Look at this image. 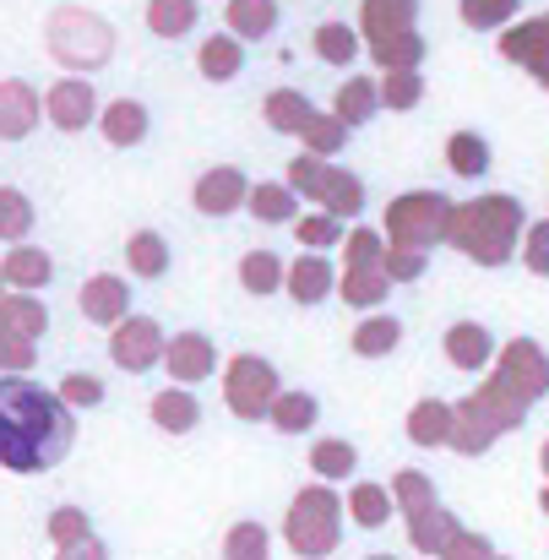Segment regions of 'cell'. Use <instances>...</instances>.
<instances>
[{
	"instance_id": "44",
	"label": "cell",
	"mask_w": 549,
	"mask_h": 560,
	"mask_svg": "<svg viewBox=\"0 0 549 560\" xmlns=\"http://www.w3.org/2000/svg\"><path fill=\"white\" fill-rule=\"evenodd\" d=\"M294 234H300V245L327 250V245H338V240H343V218H332V212H311V218H300V223H294Z\"/></svg>"
},
{
	"instance_id": "57",
	"label": "cell",
	"mask_w": 549,
	"mask_h": 560,
	"mask_svg": "<svg viewBox=\"0 0 549 560\" xmlns=\"http://www.w3.org/2000/svg\"><path fill=\"white\" fill-rule=\"evenodd\" d=\"M545 468H549V446H545Z\"/></svg>"
},
{
	"instance_id": "24",
	"label": "cell",
	"mask_w": 549,
	"mask_h": 560,
	"mask_svg": "<svg viewBox=\"0 0 549 560\" xmlns=\"http://www.w3.org/2000/svg\"><path fill=\"white\" fill-rule=\"evenodd\" d=\"M126 267L137 272V278H164L170 272V240L159 234V229H137L131 240H126Z\"/></svg>"
},
{
	"instance_id": "26",
	"label": "cell",
	"mask_w": 549,
	"mask_h": 560,
	"mask_svg": "<svg viewBox=\"0 0 549 560\" xmlns=\"http://www.w3.org/2000/svg\"><path fill=\"white\" fill-rule=\"evenodd\" d=\"M446 170L463 175V180H479L490 170V142L479 131H452L446 137Z\"/></svg>"
},
{
	"instance_id": "11",
	"label": "cell",
	"mask_w": 549,
	"mask_h": 560,
	"mask_svg": "<svg viewBox=\"0 0 549 560\" xmlns=\"http://www.w3.org/2000/svg\"><path fill=\"white\" fill-rule=\"evenodd\" d=\"M164 371H170L175 386L207 381V375L218 371V349H212V338H207V332H175L170 349H164Z\"/></svg>"
},
{
	"instance_id": "7",
	"label": "cell",
	"mask_w": 549,
	"mask_h": 560,
	"mask_svg": "<svg viewBox=\"0 0 549 560\" xmlns=\"http://www.w3.org/2000/svg\"><path fill=\"white\" fill-rule=\"evenodd\" d=\"M164 349H170V338H164V327L153 316H126L120 327H109V360L126 375L164 365Z\"/></svg>"
},
{
	"instance_id": "49",
	"label": "cell",
	"mask_w": 549,
	"mask_h": 560,
	"mask_svg": "<svg viewBox=\"0 0 549 560\" xmlns=\"http://www.w3.org/2000/svg\"><path fill=\"white\" fill-rule=\"evenodd\" d=\"M386 278L392 283H413L419 272H424V250H408V245H386Z\"/></svg>"
},
{
	"instance_id": "22",
	"label": "cell",
	"mask_w": 549,
	"mask_h": 560,
	"mask_svg": "<svg viewBox=\"0 0 549 560\" xmlns=\"http://www.w3.org/2000/svg\"><path fill=\"white\" fill-rule=\"evenodd\" d=\"M452 424H457V408H446L441 397H424L408 413V441L413 446H446L452 441Z\"/></svg>"
},
{
	"instance_id": "1",
	"label": "cell",
	"mask_w": 549,
	"mask_h": 560,
	"mask_svg": "<svg viewBox=\"0 0 549 560\" xmlns=\"http://www.w3.org/2000/svg\"><path fill=\"white\" fill-rule=\"evenodd\" d=\"M77 446V408L27 381V375H0V468L5 474H49L71 457Z\"/></svg>"
},
{
	"instance_id": "38",
	"label": "cell",
	"mask_w": 549,
	"mask_h": 560,
	"mask_svg": "<svg viewBox=\"0 0 549 560\" xmlns=\"http://www.w3.org/2000/svg\"><path fill=\"white\" fill-rule=\"evenodd\" d=\"M27 229H33V201H27V190L0 186V240L22 245V240H27Z\"/></svg>"
},
{
	"instance_id": "20",
	"label": "cell",
	"mask_w": 549,
	"mask_h": 560,
	"mask_svg": "<svg viewBox=\"0 0 549 560\" xmlns=\"http://www.w3.org/2000/svg\"><path fill=\"white\" fill-rule=\"evenodd\" d=\"M413 11H419V0H365L360 5V27H365L370 44H381V38L413 33Z\"/></svg>"
},
{
	"instance_id": "52",
	"label": "cell",
	"mask_w": 549,
	"mask_h": 560,
	"mask_svg": "<svg viewBox=\"0 0 549 560\" xmlns=\"http://www.w3.org/2000/svg\"><path fill=\"white\" fill-rule=\"evenodd\" d=\"M528 267H534L539 278L549 272V223H534V229H528Z\"/></svg>"
},
{
	"instance_id": "33",
	"label": "cell",
	"mask_w": 549,
	"mask_h": 560,
	"mask_svg": "<svg viewBox=\"0 0 549 560\" xmlns=\"http://www.w3.org/2000/svg\"><path fill=\"white\" fill-rule=\"evenodd\" d=\"M338 289H343V300H349V305L370 311V305H381V300L392 294V278H386V267H349Z\"/></svg>"
},
{
	"instance_id": "23",
	"label": "cell",
	"mask_w": 549,
	"mask_h": 560,
	"mask_svg": "<svg viewBox=\"0 0 549 560\" xmlns=\"http://www.w3.org/2000/svg\"><path fill=\"white\" fill-rule=\"evenodd\" d=\"M311 115H316V109H311V98H305L300 88H272L267 104H261V120H267L272 131H283V137H300Z\"/></svg>"
},
{
	"instance_id": "13",
	"label": "cell",
	"mask_w": 549,
	"mask_h": 560,
	"mask_svg": "<svg viewBox=\"0 0 549 560\" xmlns=\"http://www.w3.org/2000/svg\"><path fill=\"white\" fill-rule=\"evenodd\" d=\"M283 289H289L294 305H322V300L338 289V272H332V261H327L322 250H311V256H300V261L289 267Z\"/></svg>"
},
{
	"instance_id": "36",
	"label": "cell",
	"mask_w": 549,
	"mask_h": 560,
	"mask_svg": "<svg viewBox=\"0 0 549 560\" xmlns=\"http://www.w3.org/2000/svg\"><path fill=\"white\" fill-rule=\"evenodd\" d=\"M300 142H305V153H316V159H332V153H343V142H349V126H343L338 115H311V120H305V131H300Z\"/></svg>"
},
{
	"instance_id": "6",
	"label": "cell",
	"mask_w": 549,
	"mask_h": 560,
	"mask_svg": "<svg viewBox=\"0 0 549 560\" xmlns=\"http://www.w3.org/2000/svg\"><path fill=\"white\" fill-rule=\"evenodd\" d=\"M278 371L261 360V354H240V360H229V371H223V402H229V413L234 419H267L272 413V402H278Z\"/></svg>"
},
{
	"instance_id": "55",
	"label": "cell",
	"mask_w": 549,
	"mask_h": 560,
	"mask_svg": "<svg viewBox=\"0 0 549 560\" xmlns=\"http://www.w3.org/2000/svg\"><path fill=\"white\" fill-rule=\"evenodd\" d=\"M5 289H11V283H5V272H0V300H5Z\"/></svg>"
},
{
	"instance_id": "21",
	"label": "cell",
	"mask_w": 549,
	"mask_h": 560,
	"mask_svg": "<svg viewBox=\"0 0 549 560\" xmlns=\"http://www.w3.org/2000/svg\"><path fill=\"white\" fill-rule=\"evenodd\" d=\"M245 212L256 223H294L300 218V190L289 186V180H261V186H250Z\"/></svg>"
},
{
	"instance_id": "53",
	"label": "cell",
	"mask_w": 549,
	"mask_h": 560,
	"mask_svg": "<svg viewBox=\"0 0 549 560\" xmlns=\"http://www.w3.org/2000/svg\"><path fill=\"white\" fill-rule=\"evenodd\" d=\"M49 560H109V545L93 534V539H82V545H71V550H55Z\"/></svg>"
},
{
	"instance_id": "28",
	"label": "cell",
	"mask_w": 549,
	"mask_h": 560,
	"mask_svg": "<svg viewBox=\"0 0 549 560\" xmlns=\"http://www.w3.org/2000/svg\"><path fill=\"white\" fill-rule=\"evenodd\" d=\"M223 16L234 38H267L278 27V0H229Z\"/></svg>"
},
{
	"instance_id": "56",
	"label": "cell",
	"mask_w": 549,
	"mask_h": 560,
	"mask_svg": "<svg viewBox=\"0 0 549 560\" xmlns=\"http://www.w3.org/2000/svg\"><path fill=\"white\" fill-rule=\"evenodd\" d=\"M370 560H397V556H370Z\"/></svg>"
},
{
	"instance_id": "17",
	"label": "cell",
	"mask_w": 549,
	"mask_h": 560,
	"mask_svg": "<svg viewBox=\"0 0 549 560\" xmlns=\"http://www.w3.org/2000/svg\"><path fill=\"white\" fill-rule=\"evenodd\" d=\"M44 332H49V311H44L38 294H5V300H0V338H27V343H38Z\"/></svg>"
},
{
	"instance_id": "12",
	"label": "cell",
	"mask_w": 549,
	"mask_h": 560,
	"mask_svg": "<svg viewBox=\"0 0 549 560\" xmlns=\"http://www.w3.org/2000/svg\"><path fill=\"white\" fill-rule=\"evenodd\" d=\"M38 115H44L38 88H27L22 77H5V82H0V142L33 137V131H38Z\"/></svg>"
},
{
	"instance_id": "3",
	"label": "cell",
	"mask_w": 549,
	"mask_h": 560,
	"mask_svg": "<svg viewBox=\"0 0 549 560\" xmlns=\"http://www.w3.org/2000/svg\"><path fill=\"white\" fill-rule=\"evenodd\" d=\"M517 223H523V212H517L512 201L490 196V201L457 207V212H452V234H446V240H457L474 261H490V267H495V261H506V245H512Z\"/></svg>"
},
{
	"instance_id": "39",
	"label": "cell",
	"mask_w": 549,
	"mask_h": 560,
	"mask_svg": "<svg viewBox=\"0 0 549 560\" xmlns=\"http://www.w3.org/2000/svg\"><path fill=\"white\" fill-rule=\"evenodd\" d=\"M311 468H316L322 479H349V474L360 468V452L332 435V441H316V446H311Z\"/></svg>"
},
{
	"instance_id": "9",
	"label": "cell",
	"mask_w": 549,
	"mask_h": 560,
	"mask_svg": "<svg viewBox=\"0 0 549 560\" xmlns=\"http://www.w3.org/2000/svg\"><path fill=\"white\" fill-rule=\"evenodd\" d=\"M77 305H82V322H93V327H120V322L131 316V289H126V278H115V272H93V278L82 283Z\"/></svg>"
},
{
	"instance_id": "42",
	"label": "cell",
	"mask_w": 549,
	"mask_h": 560,
	"mask_svg": "<svg viewBox=\"0 0 549 560\" xmlns=\"http://www.w3.org/2000/svg\"><path fill=\"white\" fill-rule=\"evenodd\" d=\"M349 512H354L360 528H381V523L392 517V495H386V485H354V490H349Z\"/></svg>"
},
{
	"instance_id": "15",
	"label": "cell",
	"mask_w": 549,
	"mask_h": 560,
	"mask_svg": "<svg viewBox=\"0 0 549 560\" xmlns=\"http://www.w3.org/2000/svg\"><path fill=\"white\" fill-rule=\"evenodd\" d=\"M0 272H5V283L16 289V294H38L49 278H55V261H49V250H38V245H11L5 250V261H0Z\"/></svg>"
},
{
	"instance_id": "4",
	"label": "cell",
	"mask_w": 549,
	"mask_h": 560,
	"mask_svg": "<svg viewBox=\"0 0 549 560\" xmlns=\"http://www.w3.org/2000/svg\"><path fill=\"white\" fill-rule=\"evenodd\" d=\"M452 201L441 190H408L386 207V240L392 245H408V250H430L435 240L452 234Z\"/></svg>"
},
{
	"instance_id": "16",
	"label": "cell",
	"mask_w": 549,
	"mask_h": 560,
	"mask_svg": "<svg viewBox=\"0 0 549 560\" xmlns=\"http://www.w3.org/2000/svg\"><path fill=\"white\" fill-rule=\"evenodd\" d=\"M196 71H201L207 82H234V77L245 71V38H234V33H212V38H201V49H196Z\"/></svg>"
},
{
	"instance_id": "35",
	"label": "cell",
	"mask_w": 549,
	"mask_h": 560,
	"mask_svg": "<svg viewBox=\"0 0 549 560\" xmlns=\"http://www.w3.org/2000/svg\"><path fill=\"white\" fill-rule=\"evenodd\" d=\"M311 44H316V55H322L327 66H349V60L360 55V33H354L349 22H322Z\"/></svg>"
},
{
	"instance_id": "2",
	"label": "cell",
	"mask_w": 549,
	"mask_h": 560,
	"mask_svg": "<svg viewBox=\"0 0 549 560\" xmlns=\"http://www.w3.org/2000/svg\"><path fill=\"white\" fill-rule=\"evenodd\" d=\"M44 38H49V55H55L66 71H77V77L109 66V55H115V27H109V16H98L93 5H55Z\"/></svg>"
},
{
	"instance_id": "43",
	"label": "cell",
	"mask_w": 549,
	"mask_h": 560,
	"mask_svg": "<svg viewBox=\"0 0 549 560\" xmlns=\"http://www.w3.org/2000/svg\"><path fill=\"white\" fill-rule=\"evenodd\" d=\"M267 550H272V539L261 523H234L223 539V560H267Z\"/></svg>"
},
{
	"instance_id": "54",
	"label": "cell",
	"mask_w": 549,
	"mask_h": 560,
	"mask_svg": "<svg viewBox=\"0 0 549 560\" xmlns=\"http://www.w3.org/2000/svg\"><path fill=\"white\" fill-rule=\"evenodd\" d=\"M446 560H490V545H484V539H452V545H446Z\"/></svg>"
},
{
	"instance_id": "45",
	"label": "cell",
	"mask_w": 549,
	"mask_h": 560,
	"mask_svg": "<svg viewBox=\"0 0 549 560\" xmlns=\"http://www.w3.org/2000/svg\"><path fill=\"white\" fill-rule=\"evenodd\" d=\"M71 408H98L104 402V381L93 371H71V375H60V386H55Z\"/></svg>"
},
{
	"instance_id": "29",
	"label": "cell",
	"mask_w": 549,
	"mask_h": 560,
	"mask_svg": "<svg viewBox=\"0 0 549 560\" xmlns=\"http://www.w3.org/2000/svg\"><path fill=\"white\" fill-rule=\"evenodd\" d=\"M322 212H332V218H354L360 207H365V186H360V175H349V170H332L327 164V180H322Z\"/></svg>"
},
{
	"instance_id": "47",
	"label": "cell",
	"mask_w": 549,
	"mask_h": 560,
	"mask_svg": "<svg viewBox=\"0 0 549 560\" xmlns=\"http://www.w3.org/2000/svg\"><path fill=\"white\" fill-rule=\"evenodd\" d=\"M343 261H349V267H381V261H386V240H381L375 229H354V234L343 240Z\"/></svg>"
},
{
	"instance_id": "48",
	"label": "cell",
	"mask_w": 549,
	"mask_h": 560,
	"mask_svg": "<svg viewBox=\"0 0 549 560\" xmlns=\"http://www.w3.org/2000/svg\"><path fill=\"white\" fill-rule=\"evenodd\" d=\"M392 501H397L402 512H419V506H430V501H435V490H430V479H424V474H413V468H408V474H397V479H392Z\"/></svg>"
},
{
	"instance_id": "40",
	"label": "cell",
	"mask_w": 549,
	"mask_h": 560,
	"mask_svg": "<svg viewBox=\"0 0 549 560\" xmlns=\"http://www.w3.org/2000/svg\"><path fill=\"white\" fill-rule=\"evenodd\" d=\"M452 539H457V534H452V517H446V512H441L435 501L413 512V545H419V550H430V556H441V550H446Z\"/></svg>"
},
{
	"instance_id": "5",
	"label": "cell",
	"mask_w": 549,
	"mask_h": 560,
	"mask_svg": "<svg viewBox=\"0 0 549 560\" xmlns=\"http://www.w3.org/2000/svg\"><path fill=\"white\" fill-rule=\"evenodd\" d=\"M289 545H294V556L305 560L332 556V545H338V495L327 485H311V490L294 495V506H289Z\"/></svg>"
},
{
	"instance_id": "34",
	"label": "cell",
	"mask_w": 549,
	"mask_h": 560,
	"mask_svg": "<svg viewBox=\"0 0 549 560\" xmlns=\"http://www.w3.org/2000/svg\"><path fill=\"white\" fill-rule=\"evenodd\" d=\"M370 55H375L381 71H419V60H424V38H419V33H397V38L370 44Z\"/></svg>"
},
{
	"instance_id": "8",
	"label": "cell",
	"mask_w": 549,
	"mask_h": 560,
	"mask_svg": "<svg viewBox=\"0 0 549 560\" xmlns=\"http://www.w3.org/2000/svg\"><path fill=\"white\" fill-rule=\"evenodd\" d=\"M44 120L55 131H87L98 120V93L87 88V77H60L49 93H44Z\"/></svg>"
},
{
	"instance_id": "50",
	"label": "cell",
	"mask_w": 549,
	"mask_h": 560,
	"mask_svg": "<svg viewBox=\"0 0 549 560\" xmlns=\"http://www.w3.org/2000/svg\"><path fill=\"white\" fill-rule=\"evenodd\" d=\"M322 180H327V159L305 153V159L289 164V186L300 190V196H322Z\"/></svg>"
},
{
	"instance_id": "19",
	"label": "cell",
	"mask_w": 549,
	"mask_h": 560,
	"mask_svg": "<svg viewBox=\"0 0 549 560\" xmlns=\"http://www.w3.org/2000/svg\"><path fill=\"white\" fill-rule=\"evenodd\" d=\"M446 360H452L457 371H484V365L495 360V338H490V327H479V322H457V327L446 332Z\"/></svg>"
},
{
	"instance_id": "41",
	"label": "cell",
	"mask_w": 549,
	"mask_h": 560,
	"mask_svg": "<svg viewBox=\"0 0 549 560\" xmlns=\"http://www.w3.org/2000/svg\"><path fill=\"white\" fill-rule=\"evenodd\" d=\"M375 88H381V104H386V109H397V115H402V109H413V104L424 98V77H419V71H381V82H375Z\"/></svg>"
},
{
	"instance_id": "14",
	"label": "cell",
	"mask_w": 549,
	"mask_h": 560,
	"mask_svg": "<svg viewBox=\"0 0 549 560\" xmlns=\"http://www.w3.org/2000/svg\"><path fill=\"white\" fill-rule=\"evenodd\" d=\"M148 104H137V98H115L109 109H98V131H104V142L109 148H142L148 142Z\"/></svg>"
},
{
	"instance_id": "31",
	"label": "cell",
	"mask_w": 549,
	"mask_h": 560,
	"mask_svg": "<svg viewBox=\"0 0 549 560\" xmlns=\"http://www.w3.org/2000/svg\"><path fill=\"white\" fill-rule=\"evenodd\" d=\"M349 343H354L360 360H381V354H392V349L402 343V322H397V316H365Z\"/></svg>"
},
{
	"instance_id": "51",
	"label": "cell",
	"mask_w": 549,
	"mask_h": 560,
	"mask_svg": "<svg viewBox=\"0 0 549 560\" xmlns=\"http://www.w3.org/2000/svg\"><path fill=\"white\" fill-rule=\"evenodd\" d=\"M38 365V343L27 338H0V375H27Z\"/></svg>"
},
{
	"instance_id": "25",
	"label": "cell",
	"mask_w": 549,
	"mask_h": 560,
	"mask_svg": "<svg viewBox=\"0 0 549 560\" xmlns=\"http://www.w3.org/2000/svg\"><path fill=\"white\" fill-rule=\"evenodd\" d=\"M375 109H381V88H375L370 77H349V82L338 88V98H332V115H338L349 131L375 120Z\"/></svg>"
},
{
	"instance_id": "30",
	"label": "cell",
	"mask_w": 549,
	"mask_h": 560,
	"mask_svg": "<svg viewBox=\"0 0 549 560\" xmlns=\"http://www.w3.org/2000/svg\"><path fill=\"white\" fill-rule=\"evenodd\" d=\"M272 430H283V435H305L316 419H322V402L311 397V392H278V402H272Z\"/></svg>"
},
{
	"instance_id": "46",
	"label": "cell",
	"mask_w": 549,
	"mask_h": 560,
	"mask_svg": "<svg viewBox=\"0 0 549 560\" xmlns=\"http://www.w3.org/2000/svg\"><path fill=\"white\" fill-rule=\"evenodd\" d=\"M523 0H463V22L468 27H506L517 16Z\"/></svg>"
},
{
	"instance_id": "18",
	"label": "cell",
	"mask_w": 549,
	"mask_h": 560,
	"mask_svg": "<svg viewBox=\"0 0 549 560\" xmlns=\"http://www.w3.org/2000/svg\"><path fill=\"white\" fill-rule=\"evenodd\" d=\"M148 413H153V424H159L164 435H190V430L201 424V402L190 397V386H164V392L148 402Z\"/></svg>"
},
{
	"instance_id": "27",
	"label": "cell",
	"mask_w": 549,
	"mask_h": 560,
	"mask_svg": "<svg viewBox=\"0 0 549 560\" xmlns=\"http://www.w3.org/2000/svg\"><path fill=\"white\" fill-rule=\"evenodd\" d=\"M283 278H289V267H283L272 250H245V256H240V283H245V294L267 300V294L283 289Z\"/></svg>"
},
{
	"instance_id": "10",
	"label": "cell",
	"mask_w": 549,
	"mask_h": 560,
	"mask_svg": "<svg viewBox=\"0 0 549 560\" xmlns=\"http://www.w3.org/2000/svg\"><path fill=\"white\" fill-rule=\"evenodd\" d=\"M190 201H196V212H207V218H229V212H240V207L250 201V180H245V170L218 164V170H207V175L196 180Z\"/></svg>"
},
{
	"instance_id": "32",
	"label": "cell",
	"mask_w": 549,
	"mask_h": 560,
	"mask_svg": "<svg viewBox=\"0 0 549 560\" xmlns=\"http://www.w3.org/2000/svg\"><path fill=\"white\" fill-rule=\"evenodd\" d=\"M196 22H201V5L196 0H148V27L159 38H185Z\"/></svg>"
},
{
	"instance_id": "37",
	"label": "cell",
	"mask_w": 549,
	"mask_h": 560,
	"mask_svg": "<svg viewBox=\"0 0 549 560\" xmlns=\"http://www.w3.org/2000/svg\"><path fill=\"white\" fill-rule=\"evenodd\" d=\"M44 534H49V545H55V550H71V545L93 539V517H87L82 506H55V512H49V523H44Z\"/></svg>"
}]
</instances>
